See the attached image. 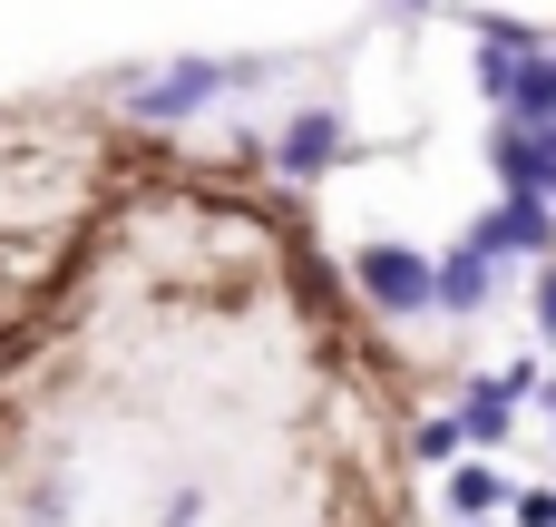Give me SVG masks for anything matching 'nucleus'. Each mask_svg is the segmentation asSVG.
<instances>
[{
	"label": "nucleus",
	"instance_id": "nucleus-2",
	"mask_svg": "<svg viewBox=\"0 0 556 527\" xmlns=\"http://www.w3.org/2000/svg\"><path fill=\"white\" fill-rule=\"evenodd\" d=\"M538 391H547V372H538V362L479 372V381L459 391V430H469V450H498V440H508V421H518V411H528Z\"/></svg>",
	"mask_w": 556,
	"mask_h": 527
},
{
	"label": "nucleus",
	"instance_id": "nucleus-16",
	"mask_svg": "<svg viewBox=\"0 0 556 527\" xmlns=\"http://www.w3.org/2000/svg\"><path fill=\"white\" fill-rule=\"evenodd\" d=\"M469 527H479V518H469Z\"/></svg>",
	"mask_w": 556,
	"mask_h": 527
},
{
	"label": "nucleus",
	"instance_id": "nucleus-6",
	"mask_svg": "<svg viewBox=\"0 0 556 527\" xmlns=\"http://www.w3.org/2000/svg\"><path fill=\"white\" fill-rule=\"evenodd\" d=\"M489 293H498V264H489L479 244H459V254H440V264H430V313L469 323V313H489Z\"/></svg>",
	"mask_w": 556,
	"mask_h": 527
},
{
	"label": "nucleus",
	"instance_id": "nucleus-15",
	"mask_svg": "<svg viewBox=\"0 0 556 527\" xmlns=\"http://www.w3.org/2000/svg\"><path fill=\"white\" fill-rule=\"evenodd\" d=\"M410 10H420V0H410Z\"/></svg>",
	"mask_w": 556,
	"mask_h": 527
},
{
	"label": "nucleus",
	"instance_id": "nucleus-14",
	"mask_svg": "<svg viewBox=\"0 0 556 527\" xmlns=\"http://www.w3.org/2000/svg\"><path fill=\"white\" fill-rule=\"evenodd\" d=\"M547 205H556V176H547Z\"/></svg>",
	"mask_w": 556,
	"mask_h": 527
},
{
	"label": "nucleus",
	"instance_id": "nucleus-4",
	"mask_svg": "<svg viewBox=\"0 0 556 527\" xmlns=\"http://www.w3.org/2000/svg\"><path fill=\"white\" fill-rule=\"evenodd\" d=\"M352 284H362L381 313H430V254H420V244H362V254H352Z\"/></svg>",
	"mask_w": 556,
	"mask_h": 527
},
{
	"label": "nucleus",
	"instance_id": "nucleus-12",
	"mask_svg": "<svg viewBox=\"0 0 556 527\" xmlns=\"http://www.w3.org/2000/svg\"><path fill=\"white\" fill-rule=\"evenodd\" d=\"M547 98H556V49H547Z\"/></svg>",
	"mask_w": 556,
	"mask_h": 527
},
{
	"label": "nucleus",
	"instance_id": "nucleus-13",
	"mask_svg": "<svg viewBox=\"0 0 556 527\" xmlns=\"http://www.w3.org/2000/svg\"><path fill=\"white\" fill-rule=\"evenodd\" d=\"M538 401H547V411H556V391H538Z\"/></svg>",
	"mask_w": 556,
	"mask_h": 527
},
{
	"label": "nucleus",
	"instance_id": "nucleus-1",
	"mask_svg": "<svg viewBox=\"0 0 556 527\" xmlns=\"http://www.w3.org/2000/svg\"><path fill=\"white\" fill-rule=\"evenodd\" d=\"M225 88H244V68H235V59H166L156 78H137V88H127V117H147V127H186V117H205Z\"/></svg>",
	"mask_w": 556,
	"mask_h": 527
},
{
	"label": "nucleus",
	"instance_id": "nucleus-7",
	"mask_svg": "<svg viewBox=\"0 0 556 527\" xmlns=\"http://www.w3.org/2000/svg\"><path fill=\"white\" fill-rule=\"evenodd\" d=\"M489 166H498V186H508V196H547V176H556L547 127H518V117H498V127H489Z\"/></svg>",
	"mask_w": 556,
	"mask_h": 527
},
{
	"label": "nucleus",
	"instance_id": "nucleus-3",
	"mask_svg": "<svg viewBox=\"0 0 556 527\" xmlns=\"http://www.w3.org/2000/svg\"><path fill=\"white\" fill-rule=\"evenodd\" d=\"M469 244H479L489 264H518V254H556V205H547V196H498V205L469 225Z\"/></svg>",
	"mask_w": 556,
	"mask_h": 527
},
{
	"label": "nucleus",
	"instance_id": "nucleus-9",
	"mask_svg": "<svg viewBox=\"0 0 556 527\" xmlns=\"http://www.w3.org/2000/svg\"><path fill=\"white\" fill-rule=\"evenodd\" d=\"M459 450H469V430H459V411H430V421H420V460L440 469V460H459Z\"/></svg>",
	"mask_w": 556,
	"mask_h": 527
},
{
	"label": "nucleus",
	"instance_id": "nucleus-10",
	"mask_svg": "<svg viewBox=\"0 0 556 527\" xmlns=\"http://www.w3.org/2000/svg\"><path fill=\"white\" fill-rule=\"evenodd\" d=\"M538 323L556 332V254H538Z\"/></svg>",
	"mask_w": 556,
	"mask_h": 527
},
{
	"label": "nucleus",
	"instance_id": "nucleus-11",
	"mask_svg": "<svg viewBox=\"0 0 556 527\" xmlns=\"http://www.w3.org/2000/svg\"><path fill=\"white\" fill-rule=\"evenodd\" d=\"M518 527H556V499H547V489H528V499H518Z\"/></svg>",
	"mask_w": 556,
	"mask_h": 527
},
{
	"label": "nucleus",
	"instance_id": "nucleus-8",
	"mask_svg": "<svg viewBox=\"0 0 556 527\" xmlns=\"http://www.w3.org/2000/svg\"><path fill=\"white\" fill-rule=\"evenodd\" d=\"M508 499H518V479L489 469V450H479L469 469H450V509H459V518H489V509H508Z\"/></svg>",
	"mask_w": 556,
	"mask_h": 527
},
{
	"label": "nucleus",
	"instance_id": "nucleus-5",
	"mask_svg": "<svg viewBox=\"0 0 556 527\" xmlns=\"http://www.w3.org/2000/svg\"><path fill=\"white\" fill-rule=\"evenodd\" d=\"M342 156H352L342 108H303V117H283V137H274V166H283V176H323V166H342Z\"/></svg>",
	"mask_w": 556,
	"mask_h": 527
}]
</instances>
